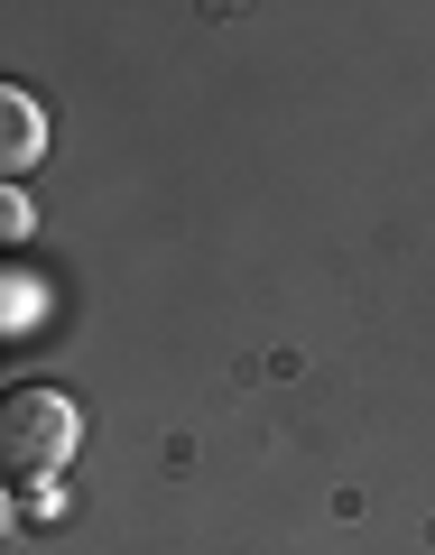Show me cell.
Masks as SVG:
<instances>
[{
    "mask_svg": "<svg viewBox=\"0 0 435 555\" xmlns=\"http://www.w3.org/2000/svg\"><path fill=\"white\" fill-rule=\"evenodd\" d=\"M75 444H84V416L56 379H20L0 398V463H10V481H56L75 463Z\"/></svg>",
    "mask_w": 435,
    "mask_h": 555,
    "instance_id": "6da1fadb",
    "label": "cell"
},
{
    "mask_svg": "<svg viewBox=\"0 0 435 555\" xmlns=\"http://www.w3.org/2000/svg\"><path fill=\"white\" fill-rule=\"evenodd\" d=\"M38 149H47V112H38V93H28V83H0V167H10V185L38 167Z\"/></svg>",
    "mask_w": 435,
    "mask_h": 555,
    "instance_id": "7a4b0ae2",
    "label": "cell"
},
{
    "mask_svg": "<svg viewBox=\"0 0 435 555\" xmlns=\"http://www.w3.org/2000/svg\"><path fill=\"white\" fill-rule=\"evenodd\" d=\"M0 241H28V195H20V185L0 195Z\"/></svg>",
    "mask_w": 435,
    "mask_h": 555,
    "instance_id": "3957f363",
    "label": "cell"
},
{
    "mask_svg": "<svg viewBox=\"0 0 435 555\" xmlns=\"http://www.w3.org/2000/svg\"><path fill=\"white\" fill-rule=\"evenodd\" d=\"M20 509H28V518H56V509H65V491H47V481H20Z\"/></svg>",
    "mask_w": 435,
    "mask_h": 555,
    "instance_id": "277c9868",
    "label": "cell"
}]
</instances>
